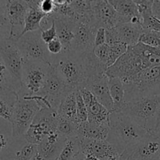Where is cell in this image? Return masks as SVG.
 Wrapping results in <instances>:
<instances>
[{"label": "cell", "instance_id": "obj_1", "mask_svg": "<svg viewBox=\"0 0 160 160\" xmlns=\"http://www.w3.org/2000/svg\"><path fill=\"white\" fill-rule=\"evenodd\" d=\"M148 131L122 112H112L109 118V132L106 140L120 155L128 148L142 142Z\"/></svg>", "mask_w": 160, "mask_h": 160}, {"label": "cell", "instance_id": "obj_2", "mask_svg": "<svg viewBox=\"0 0 160 160\" xmlns=\"http://www.w3.org/2000/svg\"><path fill=\"white\" fill-rule=\"evenodd\" d=\"M51 64L66 85L72 90L84 88L88 76L81 55L73 51L52 56Z\"/></svg>", "mask_w": 160, "mask_h": 160}, {"label": "cell", "instance_id": "obj_3", "mask_svg": "<svg viewBox=\"0 0 160 160\" xmlns=\"http://www.w3.org/2000/svg\"><path fill=\"white\" fill-rule=\"evenodd\" d=\"M123 86L126 102L160 95V67L145 69Z\"/></svg>", "mask_w": 160, "mask_h": 160}, {"label": "cell", "instance_id": "obj_4", "mask_svg": "<svg viewBox=\"0 0 160 160\" xmlns=\"http://www.w3.org/2000/svg\"><path fill=\"white\" fill-rule=\"evenodd\" d=\"M51 69V64L42 61H24L22 73V87L18 92V97L41 95Z\"/></svg>", "mask_w": 160, "mask_h": 160}, {"label": "cell", "instance_id": "obj_5", "mask_svg": "<svg viewBox=\"0 0 160 160\" xmlns=\"http://www.w3.org/2000/svg\"><path fill=\"white\" fill-rule=\"evenodd\" d=\"M159 105L160 95L145 97L126 102L122 113L131 117L148 132H153Z\"/></svg>", "mask_w": 160, "mask_h": 160}, {"label": "cell", "instance_id": "obj_6", "mask_svg": "<svg viewBox=\"0 0 160 160\" xmlns=\"http://www.w3.org/2000/svg\"><path fill=\"white\" fill-rule=\"evenodd\" d=\"M40 110L41 108L35 101L18 97L9 122L12 126V139L20 138L26 134L34 117Z\"/></svg>", "mask_w": 160, "mask_h": 160}, {"label": "cell", "instance_id": "obj_7", "mask_svg": "<svg viewBox=\"0 0 160 160\" xmlns=\"http://www.w3.org/2000/svg\"><path fill=\"white\" fill-rule=\"evenodd\" d=\"M59 120V116L56 110L48 108L42 109L24 135L26 141L38 146L47 135L57 131Z\"/></svg>", "mask_w": 160, "mask_h": 160}, {"label": "cell", "instance_id": "obj_8", "mask_svg": "<svg viewBox=\"0 0 160 160\" xmlns=\"http://www.w3.org/2000/svg\"><path fill=\"white\" fill-rule=\"evenodd\" d=\"M0 54L10 75L14 89L18 95L22 87L24 60L16 40L9 38L0 42Z\"/></svg>", "mask_w": 160, "mask_h": 160}, {"label": "cell", "instance_id": "obj_9", "mask_svg": "<svg viewBox=\"0 0 160 160\" xmlns=\"http://www.w3.org/2000/svg\"><path fill=\"white\" fill-rule=\"evenodd\" d=\"M145 69L142 58L128 46L127 52L107 69L106 75L108 78H119L123 83H126Z\"/></svg>", "mask_w": 160, "mask_h": 160}, {"label": "cell", "instance_id": "obj_10", "mask_svg": "<svg viewBox=\"0 0 160 160\" xmlns=\"http://www.w3.org/2000/svg\"><path fill=\"white\" fill-rule=\"evenodd\" d=\"M16 42L24 61L38 60L51 63L52 55L42 39L41 31L26 33Z\"/></svg>", "mask_w": 160, "mask_h": 160}, {"label": "cell", "instance_id": "obj_11", "mask_svg": "<svg viewBox=\"0 0 160 160\" xmlns=\"http://www.w3.org/2000/svg\"><path fill=\"white\" fill-rule=\"evenodd\" d=\"M120 158L122 160H159L160 137L148 132L138 145L125 150Z\"/></svg>", "mask_w": 160, "mask_h": 160}, {"label": "cell", "instance_id": "obj_12", "mask_svg": "<svg viewBox=\"0 0 160 160\" xmlns=\"http://www.w3.org/2000/svg\"><path fill=\"white\" fill-rule=\"evenodd\" d=\"M95 19H82L78 21L75 28V35L72 44V51L81 55L94 49V42L98 29Z\"/></svg>", "mask_w": 160, "mask_h": 160}, {"label": "cell", "instance_id": "obj_13", "mask_svg": "<svg viewBox=\"0 0 160 160\" xmlns=\"http://www.w3.org/2000/svg\"><path fill=\"white\" fill-rule=\"evenodd\" d=\"M92 8L94 19L98 28L109 29L131 22L126 17L117 12L109 2V0H94Z\"/></svg>", "mask_w": 160, "mask_h": 160}, {"label": "cell", "instance_id": "obj_14", "mask_svg": "<svg viewBox=\"0 0 160 160\" xmlns=\"http://www.w3.org/2000/svg\"><path fill=\"white\" fill-rule=\"evenodd\" d=\"M29 10L28 1L9 0L6 1V17L11 26L10 38L17 41L21 35L24 28L26 16Z\"/></svg>", "mask_w": 160, "mask_h": 160}, {"label": "cell", "instance_id": "obj_15", "mask_svg": "<svg viewBox=\"0 0 160 160\" xmlns=\"http://www.w3.org/2000/svg\"><path fill=\"white\" fill-rule=\"evenodd\" d=\"M81 152L85 156H94L100 160H109L120 156L117 148L107 140H89L81 138Z\"/></svg>", "mask_w": 160, "mask_h": 160}, {"label": "cell", "instance_id": "obj_16", "mask_svg": "<svg viewBox=\"0 0 160 160\" xmlns=\"http://www.w3.org/2000/svg\"><path fill=\"white\" fill-rule=\"evenodd\" d=\"M70 91L74 90H72L66 85L65 83L56 73L54 67L52 66L51 71L48 75L47 82L41 95H46L51 102L53 109L58 111V108L60 104L62 98Z\"/></svg>", "mask_w": 160, "mask_h": 160}, {"label": "cell", "instance_id": "obj_17", "mask_svg": "<svg viewBox=\"0 0 160 160\" xmlns=\"http://www.w3.org/2000/svg\"><path fill=\"white\" fill-rule=\"evenodd\" d=\"M37 154V145L27 142L23 136L12 140L0 160H31Z\"/></svg>", "mask_w": 160, "mask_h": 160}, {"label": "cell", "instance_id": "obj_18", "mask_svg": "<svg viewBox=\"0 0 160 160\" xmlns=\"http://www.w3.org/2000/svg\"><path fill=\"white\" fill-rule=\"evenodd\" d=\"M67 138L56 132L47 135L38 145V153L44 160H56Z\"/></svg>", "mask_w": 160, "mask_h": 160}, {"label": "cell", "instance_id": "obj_19", "mask_svg": "<svg viewBox=\"0 0 160 160\" xmlns=\"http://www.w3.org/2000/svg\"><path fill=\"white\" fill-rule=\"evenodd\" d=\"M51 16L56 25L57 38L63 46V52L72 51V44L74 39L77 22L54 14Z\"/></svg>", "mask_w": 160, "mask_h": 160}, {"label": "cell", "instance_id": "obj_20", "mask_svg": "<svg viewBox=\"0 0 160 160\" xmlns=\"http://www.w3.org/2000/svg\"><path fill=\"white\" fill-rule=\"evenodd\" d=\"M87 89L92 92L98 102L101 103L111 113L113 112V102L109 92V78L106 75L92 83L88 86Z\"/></svg>", "mask_w": 160, "mask_h": 160}, {"label": "cell", "instance_id": "obj_21", "mask_svg": "<svg viewBox=\"0 0 160 160\" xmlns=\"http://www.w3.org/2000/svg\"><path fill=\"white\" fill-rule=\"evenodd\" d=\"M28 3L29 6V10L26 16L24 28L20 37L26 33L40 31L41 22L44 17L47 16L40 9L41 0H28Z\"/></svg>", "mask_w": 160, "mask_h": 160}, {"label": "cell", "instance_id": "obj_22", "mask_svg": "<svg viewBox=\"0 0 160 160\" xmlns=\"http://www.w3.org/2000/svg\"><path fill=\"white\" fill-rule=\"evenodd\" d=\"M120 43L128 46H134L137 45L140 40V37L144 29L142 24H134L131 23H125L115 27Z\"/></svg>", "mask_w": 160, "mask_h": 160}, {"label": "cell", "instance_id": "obj_23", "mask_svg": "<svg viewBox=\"0 0 160 160\" xmlns=\"http://www.w3.org/2000/svg\"><path fill=\"white\" fill-rule=\"evenodd\" d=\"M109 125L98 124L86 121L78 126V134L81 138L89 140H106L109 135Z\"/></svg>", "mask_w": 160, "mask_h": 160}, {"label": "cell", "instance_id": "obj_24", "mask_svg": "<svg viewBox=\"0 0 160 160\" xmlns=\"http://www.w3.org/2000/svg\"><path fill=\"white\" fill-rule=\"evenodd\" d=\"M77 91H70L62 98L58 108L59 117L70 121L77 122Z\"/></svg>", "mask_w": 160, "mask_h": 160}, {"label": "cell", "instance_id": "obj_25", "mask_svg": "<svg viewBox=\"0 0 160 160\" xmlns=\"http://www.w3.org/2000/svg\"><path fill=\"white\" fill-rule=\"evenodd\" d=\"M109 88L113 102L112 112H122L126 104L123 83L119 78H109Z\"/></svg>", "mask_w": 160, "mask_h": 160}, {"label": "cell", "instance_id": "obj_26", "mask_svg": "<svg viewBox=\"0 0 160 160\" xmlns=\"http://www.w3.org/2000/svg\"><path fill=\"white\" fill-rule=\"evenodd\" d=\"M87 109L88 114V121L98 124L109 125L111 112L101 103L98 102L95 97L92 102L87 106Z\"/></svg>", "mask_w": 160, "mask_h": 160}, {"label": "cell", "instance_id": "obj_27", "mask_svg": "<svg viewBox=\"0 0 160 160\" xmlns=\"http://www.w3.org/2000/svg\"><path fill=\"white\" fill-rule=\"evenodd\" d=\"M109 2L117 12L129 19L130 21L134 17H140L137 5L134 0H109Z\"/></svg>", "mask_w": 160, "mask_h": 160}, {"label": "cell", "instance_id": "obj_28", "mask_svg": "<svg viewBox=\"0 0 160 160\" xmlns=\"http://www.w3.org/2000/svg\"><path fill=\"white\" fill-rule=\"evenodd\" d=\"M81 152V139L79 137L66 140L59 156L56 160H73Z\"/></svg>", "mask_w": 160, "mask_h": 160}, {"label": "cell", "instance_id": "obj_29", "mask_svg": "<svg viewBox=\"0 0 160 160\" xmlns=\"http://www.w3.org/2000/svg\"><path fill=\"white\" fill-rule=\"evenodd\" d=\"M70 5L82 19L93 18L92 1L90 0H70Z\"/></svg>", "mask_w": 160, "mask_h": 160}, {"label": "cell", "instance_id": "obj_30", "mask_svg": "<svg viewBox=\"0 0 160 160\" xmlns=\"http://www.w3.org/2000/svg\"><path fill=\"white\" fill-rule=\"evenodd\" d=\"M78 126L79 124L75 122L70 121L59 117L57 126V132L67 139L79 137Z\"/></svg>", "mask_w": 160, "mask_h": 160}, {"label": "cell", "instance_id": "obj_31", "mask_svg": "<svg viewBox=\"0 0 160 160\" xmlns=\"http://www.w3.org/2000/svg\"><path fill=\"white\" fill-rule=\"evenodd\" d=\"M9 92H16V91L13 88L10 75L0 54V93Z\"/></svg>", "mask_w": 160, "mask_h": 160}, {"label": "cell", "instance_id": "obj_32", "mask_svg": "<svg viewBox=\"0 0 160 160\" xmlns=\"http://www.w3.org/2000/svg\"><path fill=\"white\" fill-rule=\"evenodd\" d=\"M139 42L151 47L160 48V32L149 30H144Z\"/></svg>", "mask_w": 160, "mask_h": 160}, {"label": "cell", "instance_id": "obj_33", "mask_svg": "<svg viewBox=\"0 0 160 160\" xmlns=\"http://www.w3.org/2000/svg\"><path fill=\"white\" fill-rule=\"evenodd\" d=\"M128 45L123 43L111 45L109 60H108L107 62V68L113 65L123 55H124L128 51Z\"/></svg>", "mask_w": 160, "mask_h": 160}, {"label": "cell", "instance_id": "obj_34", "mask_svg": "<svg viewBox=\"0 0 160 160\" xmlns=\"http://www.w3.org/2000/svg\"><path fill=\"white\" fill-rule=\"evenodd\" d=\"M88 109L79 90L77 91V122L78 124L88 121Z\"/></svg>", "mask_w": 160, "mask_h": 160}, {"label": "cell", "instance_id": "obj_35", "mask_svg": "<svg viewBox=\"0 0 160 160\" xmlns=\"http://www.w3.org/2000/svg\"><path fill=\"white\" fill-rule=\"evenodd\" d=\"M138 10V13L142 20L144 18L152 16V0H134Z\"/></svg>", "mask_w": 160, "mask_h": 160}, {"label": "cell", "instance_id": "obj_36", "mask_svg": "<svg viewBox=\"0 0 160 160\" xmlns=\"http://www.w3.org/2000/svg\"><path fill=\"white\" fill-rule=\"evenodd\" d=\"M5 9L0 10V42L10 38L11 26L6 17Z\"/></svg>", "mask_w": 160, "mask_h": 160}, {"label": "cell", "instance_id": "obj_37", "mask_svg": "<svg viewBox=\"0 0 160 160\" xmlns=\"http://www.w3.org/2000/svg\"><path fill=\"white\" fill-rule=\"evenodd\" d=\"M94 52L97 58L107 67V62L109 60V53H110V46L107 44H105V45L94 48Z\"/></svg>", "mask_w": 160, "mask_h": 160}, {"label": "cell", "instance_id": "obj_38", "mask_svg": "<svg viewBox=\"0 0 160 160\" xmlns=\"http://www.w3.org/2000/svg\"><path fill=\"white\" fill-rule=\"evenodd\" d=\"M142 26L144 30L160 32V20L153 17V15L144 18L142 22Z\"/></svg>", "mask_w": 160, "mask_h": 160}, {"label": "cell", "instance_id": "obj_39", "mask_svg": "<svg viewBox=\"0 0 160 160\" xmlns=\"http://www.w3.org/2000/svg\"><path fill=\"white\" fill-rule=\"evenodd\" d=\"M47 49H48V52L52 55V56H58V55L61 54L63 52V46L59 39L58 38H56L53 39L52 41L47 44Z\"/></svg>", "mask_w": 160, "mask_h": 160}, {"label": "cell", "instance_id": "obj_40", "mask_svg": "<svg viewBox=\"0 0 160 160\" xmlns=\"http://www.w3.org/2000/svg\"><path fill=\"white\" fill-rule=\"evenodd\" d=\"M41 35H42V39L46 45L53 39L57 38V33H56V28L54 22L49 28L45 31H41Z\"/></svg>", "mask_w": 160, "mask_h": 160}, {"label": "cell", "instance_id": "obj_41", "mask_svg": "<svg viewBox=\"0 0 160 160\" xmlns=\"http://www.w3.org/2000/svg\"><path fill=\"white\" fill-rule=\"evenodd\" d=\"M40 9L45 15H52L56 9L54 0H41Z\"/></svg>", "mask_w": 160, "mask_h": 160}, {"label": "cell", "instance_id": "obj_42", "mask_svg": "<svg viewBox=\"0 0 160 160\" xmlns=\"http://www.w3.org/2000/svg\"><path fill=\"white\" fill-rule=\"evenodd\" d=\"M106 44L111 45H116V44L120 43V39H119L117 33L116 31L115 28L106 29Z\"/></svg>", "mask_w": 160, "mask_h": 160}, {"label": "cell", "instance_id": "obj_43", "mask_svg": "<svg viewBox=\"0 0 160 160\" xmlns=\"http://www.w3.org/2000/svg\"><path fill=\"white\" fill-rule=\"evenodd\" d=\"M106 44V29L104 28H99L97 30L95 36V42H94V48L98 46Z\"/></svg>", "mask_w": 160, "mask_h": 160}, {"label": "cell", "instance_id": "obj_44", "mask_svg": "<svg viewBox=\"0 0 160 160\" xmlns=\"http://www.w3.org/2000/svg\"><path fill=\"white\" fill-rule=\"evenodd\" d=\"M152 15L153 17L160 20V0L153 1Z\"/></svg>", "mask_w": 160, "mask_h": 160}, {"label": "cell", "instance_id": "obj_45", "mask_svg": "<svg viewBox=\"0 0 160 160\" xmlns=\"http://www.w3.org/2000/svg\"><path fill=\"white\" fill-rule=\"evenodd\" d=\"M151 133H154V134H156V135L159 136L160 137V105H159V109H158L157 114H156V124H155L154 130H153V132H151Z\"/></svg>", "mask_w": 160, "mask_h": 160}, {"label": "cell", "instance_id": "obj_46", "mask_svg": "<svg viewBox=\"0 0 160 160\" xmlns=\"http://www.w3.org/2000/svg\"><path fill=\"white\" fill-rule=\"evenodd\" d=\"M8 142L6 140V138L4 137V135L2 134H0V151L3 149V148L8 147Z\"/></svg>", "mask_w": 160, "mask_h": 160}, {"label": "cell", "instance_id": "obj_47", "mask_svg": "<svg viewBox=\"0 0 160 160\" xmlns=\"http://www.w3.org/2000/svg\"><path fill=\"white\" fill-rule=\"evenodd\" d=\"M85 157L86 156H84L83 153H81V154L78 155V156H77V157H75L73 160H85Z\"/></svg>", "mask_w": 160, "mask_h": 160}, {"label": "cell", "instance_id": "obj_48", "mask_svg": "<svg viewBox=\"0 0 160 160\" xmlns=\"http://www.w3.org/2000/svg\"><path fill=\"white\" fill-rule=\"evenodd\" d=\"M31 160H44V159H43V158H42V156L38 154H38L35 155V156H34Z\"/></svg>", "mask_w": 160, "mask_h": 160}, {"label": "cell", "instance_id": "obj_49", "mask_svg": "<svg viewBox=\"0 0 160 160\" xmlns=\"http://www.w3.org/2000/svg\"><path fill=\"white\" fill-rule=\"evenodd\" d=\"M85 160H100L98 158L94 157V156H86Z\"/></svg>", "mask_w": 160, "mask_h": 160}, {"label": "cell", "instance_id": "obj_50", "mask_svg": "<svg viewBox=\"0 0 160 160\" xmlns=\"http://www.w3.org/2000/svg\"></svg>", "mask_w": 160, "mask_h": 160}, {"label": "cell", "instance_id": "obj_51", "mask_svg": "<svg viewBox=\"0 0 160 160\" xmlns=\"http://www.w3.org/2000/svg\"><path fill=\"white\" fill-rule=\"evenodd\" d=\"M159 160H160V159H159Z\"/></svg>", "mask_w": 160, "mask_h": 160}]
</instances>
